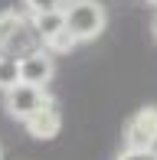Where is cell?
<instances>
[{
	"label": "cell",
	"instance_id": "9c48e42d",
	"mask_svg": "<svg viewBox=\"0 0 157 160\" xmlns=\"http://www.w3.org/2000/svg\"><path fill=\"white\" fill-rule=\"evenodd\" d=\"M43 46H46L49 52H72V49L78 46V39H75V36L66 30V26H62L59 33H53L49 39H43Z\"/></svg>",
	"mask_w": 157,
	"mask_h": 160
},
{
	"label": "cell",
	"instance_id": "3957f363",
	"mask_svg": "<svg viewBox=\"0 0 157 160\" xmlns=\"http://www.w3.org/2000/svg\"><path fill=\"white\" fill-rule=\"evenodd\" d=\"M124 144L128 147H157V108L154 105L131 114V121L124 128Z\"/></svg>",
	"mask_w": 157,
	"mask_h": 160
},
{
	"label": "cell",
	"instance_id": "5bb4252c",
	"mask_svg": "<svg viewBox=\"0 0 157 160\" xmlns=\"http://www.w3.org/2000/svg\"><path fill=\"white\" fill-rule=\"evenodd\" d=\"M154 36H157V20H154Z\"/></svg>",
	"mask_w": 157,
	"mask_h": 160
},
{
	"label": "cell",
	"instance_id": "9a60e30c",
	"mask_svg": "<svg viewBox=\"0 0 157 160\" xmlns=\"http://www.w3.org/2000/svg\"><path fill=\"white\" fill-rule=\"evenodd\" d=\"M147 3H154V7H157V0H147Z\"/></svg>",
	"mask_w": 157,
	"mask_h": 160
},
{
	"label": "cell",
	"instance_id": "52a82bcc",
	"mask_svg": "<svg viewBox=\"0 0 157 160\" xmlns=\"http://www.w3.org/2000/svg\"><path fill=\"white\" fill-rule=\"evenodd\" d=\"M33 26H36L39 39H49L53 33H59L62 26H66V17H62V10H46V13H30Z\"/></svg>",
	"mask_w": 157,
	"mask_h": 160
},
{
	"label": "cell",
	"instance_id": "277c9868",
	"mask_svg": "<svg viewBox=\"0 0 157 160\" xmlns=\"http://www.w3.org/2000/svg\"><path fill=\"white\" fill-rule=\"evenodd\" d=\"M17 62H20V82H30V85H49V78H53V72H56L53 52H49L46 46L20 56Z\"/></svg>",
	"mask_w": 157,
	"mask_h": 160
},
{
	"label": "cell",
	"instance_id": "8fae6325",
	"mask_svg": "<svg viewBox=\"0 0 157 160\" xmlns=\"http://www.w3.org/2000/svg\"><path fill=\"white\" fill-rule=\"evenodd\" d=\"M118 160H157V147H124Z\"/></svg>",
	"mask_w": 157,
	"mask_h": 160
},
{
	"label": "cell",
	"instance_id": "7a4b0ae2",
	"mask_svg": "<svg viewBox=\"0 0 157 160\" xmlns=\"http://www.w3.org/2000/svg\"><path fill=\"white\" fill-rule=\"evenodd\" d=\"M3 95H7V101H3V105H7V114L17 118V121H23L26 114H33L36 108L46 105V101H53V95L46 92V85H30V82L10 85Z\"/></svg>",
	"mask_w": 157,
	"mask_h": 160
},
{
	"label": "cell",
	"instance_id": "7c38bea8",
	"mask_svg": "<svg viewBox=\"0 0 157 160\" xmlns=\"http://www.w3.org/2000/svg\"><path fill=\"white\" fill-rule=\"evenodd\" d=\"M30 13H46V10H62L66 0H23Z\"/></svg>",
	"mask_w": 157,
	"mask_h": 160
},
{
	"label": "cell",
	"instance_id": "ba28073f",
	"mask_svg": "<svg viewBox=\"0 0 157 160\" xmlns=\"http://www.w3.org/2000/svg\"><path fill=\"white\" fill-rule=\"evenodd\" d=\"M20 82V62L13 56H3L0 52V92H7L10 85Z\"/></svg>",
	"mask_w": 157,
	"mask_h": 160
},
{
	"label": "cell",
	"instance_id": "8992f818",
	"mask_svg": "<svg viewBox=\"0 0 157 160\" xmlns=\"http://www.w3.org/2000/svg\"><path fill=\"white\" fill-rule=\"evenodd\" d=\"M39 46H43V39H39V33H36V26H33V20L26 17L23 23L10 33V39L3 42V49H0V52H3V56H13V59H20V56L33 52V49H39Z\"/></svg>",
	"mask_w": 157,
	"mask_h": 160
},
{
	"label": "cell",
	"instance_id": "30bf717a",
	"mask_svg": "<svg viewBox=\"0 0 157 160\" xmlns=\"http://www.w3.org/2000/svg\"><path fill=\"white\" fill-rule=\"evenodd\" d=\"M23 20H26V13H20V10H0V49H3V42L10 39V33Z\"/></svg>",
	"mask_w": 157,
	"mask_h": 160
},
{
	"label": "cell",
	"instance_id": "5b68a950",
	"mask_svg": "<svg viewBox=\"0 0 157 160\" xmlns=\"http://www.w3.org/2000/svg\"><path fill=\"white\" fill-rule=\"evenodd\" d=\"M23 124H26V134L30 137H36V141H53V137L59 134V128H62V111L56 108V101H46V105L36 108L33 114H26Z\"/></svg>",
	"mask_w": 157,
	"mask_h": 160
},
{
	"label": "cell",
	"instance_id": "4fadbf2b",
	"mask_svg": "<svg viewBox=\"0 0 157 160\" xmlns=\"http://www.w3.org/2000/svg\"><path fill=\"white\" fill-rule=\"evenodd\" d=\"M0 160H3V144H0Z\"/></svg>",
	"mask_w": 157,
	"mask_h": 160
},
{
	"label": "cell",
	"instance_id": "6da1fadb",
	"mask_svg": "<svg viewBox=\"0 0 157 160\" xmlns=\"http://www.w3.org/2000/svg\"><path fill=\"white\" fill-rule=\"evenodd\" d=\"M62 17H66V30L78 42H89L95 36H102L105 23H108V13H105V7L98 0H66Z\"/></svg>",
	"mask_w": 157,
	"mask_h": 160
}]
</instances>
